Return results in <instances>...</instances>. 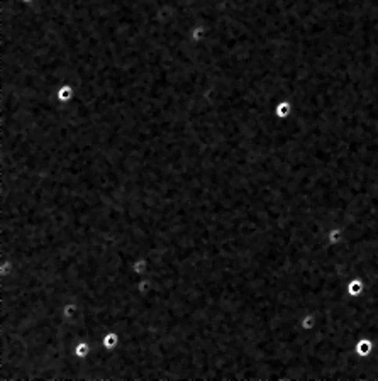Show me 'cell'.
I'll return each instance as SVG.
<instances>
[{
	"label": "cell",
	"mask_w": 378,
	"mask_h": 381,
	"mask_svg": "<svg viewBox=\"0 0 378 381\" xmlns=\"http://www.w3.org/2000/svg\"><path fill=\"white\" fill-rule=\"evenodd\" d=\"M119 344H121V334L117 332V330H107V332L104 334V337H102V347H104L102 352L117 349ZM102 352H100V354H102Z\"/></svg>",
	"instance_id": "2"
},
{
	"label": "cell",
	"mask_w": 378,
	"mask_h": 381,
	"mask_svg": "<svg viewBox=\"0 0 378 381\" xmlns=\"http://www.w3.org/2000/svg\"><path fill=\"white\" fill-rule=\"evenodd\" d=\"M73 354L76 359H87L92 354V346L87 341H78L73 347Z\"/></svg>",
	"instance_id": "4"
},
{
	"label": "cell",
	"mask_w": 378,
	"mask_h": 381,
	"mask_svg": "<svg viewBox=\"0 0 378 381\" xmlns=\"http://www.w3.org/2000/svg\"><path fill=\"white\" fill-rule=\"evenodd\" d=\"M290 110H292L290 103H288V102H280L278 105H276V117L285 119L287 115L290 114Z\"/></svg>",
	"instance_id": "5"
},
{
	"label": "cell",
	"mask_w": 378,
	"mask_h": 381,
	"mask_svg": "<svg viewBox=\"0 0 378 381\" xmlns=\"http://www.w3.org/2000/svg\"><path fill=\"white\" fill-rule=\"evenodd\" d=\"M366 290V281L361 276H353V278L348 280L346 283V291L351 298H360L361 295L365 293Z\"/></svg>",
	"instance_id": "1"
},
{
	"label": "cell",
	"mask_w": 378,
	"mask_h": 381,
	"mask_svg": "<svg viewBox=\"0 0 378 381\" xmlns=\"http://www.w3.org/2000/svg\"><path fill=\"white\" fill-rule=\"evenodd\" d=\"M149 266H151V264H149V259L146 256H137L134 261H132L131 269H132V273L137 276V278H141V276L148 274Z\"/></svg>",
	"instance_id": "3"
}]
</instances>
